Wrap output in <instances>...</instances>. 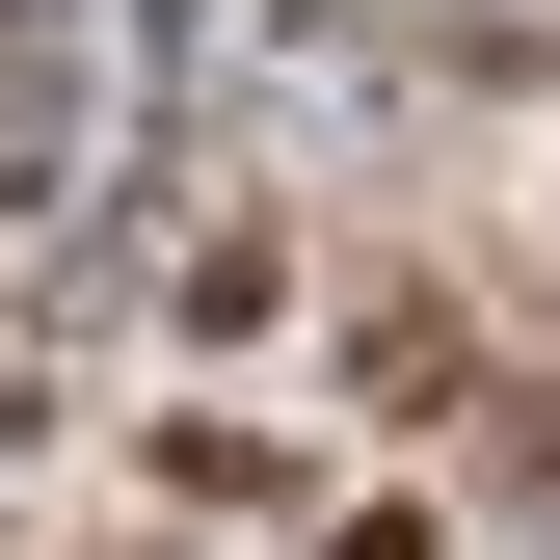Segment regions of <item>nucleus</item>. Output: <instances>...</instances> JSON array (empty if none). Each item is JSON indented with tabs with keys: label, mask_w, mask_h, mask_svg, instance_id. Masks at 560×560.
<instances>
[]
</instances>
